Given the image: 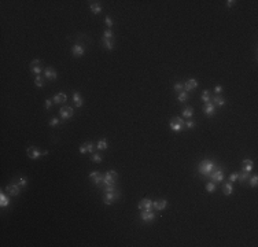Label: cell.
Segmentation results:
<instances>
[{
	"label": "cell",
	"mask_w": 258,
	"mask_h": 247,
	"mask_svg": "<svg viewBox=\"0 0 258 247\" xmlns=\"http://www.w3.org/2000/svg\"><path fill=\"white\" fill-rule=\"evenodd\" d=\"M214 169H215V165H214V162H213L212 159H203V161L199 163V166H198L199 173L203 174V176H209L213 170H214Z\"/></svg>",
	"instance_id": "1"
},
{
	"label": "cell",
	"mask_w": 258,
	"mask_h": 247,
	"mask_svg": "<svg viewBox=\"0 0 258 247\" xmlns=\"http://www.w3.org/2000/svg\"><path fill=\"white\" fill-rule=\"evenodd\" d=\"M117 179H118V173L115 172V170H108V172L103 176V181H102V183H103L104 185H115Z\"/></svg>",
	"instance_id": "2"
},
{
	"label": "cell",
	"mask_w": 258,
	"mask_h": 247,
	"mask_svg": "<svg viewBox=\"0 0 258 247\" xmlns=\"http://www.w3.org/2000/svg\"><path fill=\"white\" fill-rule=\"evenodd\" d=\"M117 199H119V192L117 191H108V192H104L103 196V203L104 204H113Z\"/></svg>",
	"instance_id": "3"
},
{
	"label": "cell",
	"mask_w": 258,
	"mask_h": 247,
	"mask_svg": "<svg viewBox=\"0 0 258 247\" xmlns=\"http://www.w3.org/2000/svg\"><path fill=\"white\" fill-rule=\"evenodd\" d=\"M169 125H170V129H172L173 132H180L184 126V119L180 118V117H174V118L170 119Z\"/></svg>",
	"instance_id": "4"
},
{
	"label": "cell",
	"mask_w": 258,
	"mask_h": 247,
	"mask_svg": "<svg viewBox=\"0 0 258 247\" xmlns=\"http://www.w3.org/2000/svg\"><path fill=\"white\" fill-rule=\"evenodd\" d=\"M26 152H28V157L30 158V159H37V158H40L41 155L48 154V151L40 152V150H39V148H36V147H29L28 150H26Z\"/></svg>",
	"instance_id": "5"
},
{
	"label": "cell",
	"mask_w": 258,
	"mask_h": 247,
	"mask_svg": "<svg viewBox=\"0 0 258 247\" xmlns=\"http://www.w3.org/2000/svg\"><path fill=\"white\" fill-rule=\"evenodd\" d=\"M59 114H61L62 119H69L74 115V110H73V107H70V106H63V107H61V110H59Z\"/></svg>",
	"instance_id": "6"
},
{
	"label": "cell",
	"mask_w": 258,
	"mask_h": 247,
	"mask_svg": "<svg viewBox=\"0 0 258 247\" xmlns=\"http://www.w3.org/2000/svg\"><path fill=\"white\" fill-rule=\"evenodd\" d=\"M209 177H210V181H213V183H221L222 180H224V172H222L221 169H217V170L214 169L209 174Z\"/></svg>",
	"instance_id": "7"
},
{
	"label": "cell",
	"mask_w": 258,
	"mask_h": 247,
	"mask_svg": "<svg viewBox=\"0 0 258 247\" xmlns=\"http://www.w3.org/2000/svg\"><path fill=\"white\" fill-rule=\"evenodd\" d=\"M140 218L143 220L144 222H152L155 218V213L151 210H141L140 213Z\"/></svg>",
	"instance_id": "8"
},
{
	"label": "cell",
	"mask_w": 258,
	"mask_h": 247,
	"mask_svg": "<svg viewBox=\"0 0 258 247\" xmlns=\"http://www.w3.org/2000/svg\"><path fill=\"white\" fill-rule=\"evenodd\" d=\"M21 188H22V187L19 185V184L10 183L7 185V188H6V190L8 191V193H10V195H12V196H17V195H19V192H21Z\"/></svg>",
	"instance_id": "9"
},
{
	"label": "cell",
	"mask_w": 258,
	"mask_h": 247,
	"mask_svg": "<svg viewBox=\"0 0 258 247\" xmlns=\"http://www.w3.org/2000/svg\"><path fill=\"white\" fill-rule=\"evenodd\" d=\"M29 67H30V72L39 75L40 73H41V61H40V59H34V61L30 62V66H29Z\"/></svg>",
	"instance_id": "10"
},
{
	"label": "cell",
	"mask_w": 258,
	"mask_h": 247,
	"mask_svg": "<svg viewBox=\"0 0 258 247\" xmlns=\"http://www.w3.org/2000/svg\"><path fill=\"white\" fill-rule=\"evenodd\" d=\"M166 206H168V201H166V199H157V201L152 202V207H154L157 211L165 210Z\"/></svg>",
	"instance_id": "11"
},
{
	"label": "cell",
	"mask_w": 258,
	"mask_h": 247,
	"mask_svg": "<svg viewBox=\"0 0 258 247\" xmlns=\"http://www.w3.org/2000/svg\"><path fill=\"white\" fill-rule=\"evenodd\" d=\"M203 111H204V114L207 115V117H213L215 113V106L213 102H207V103H204L203 106Z\"/></svg>",
	"instance_id": "12"
},
{
	"label": "cell",
	"mask_w": 258,
	"mask_h": 247,
	"mask_svg": "<svg viewBox=\"0 0 258 247\" xmlns=\"http://www.w3.org/2000/svg\"><path fill=\"white\" fill-rule=\"evenodd\" d=\"M137 209H139L140 211L141 210H151L152 209V201L151 199H143V201H140V203L137 204Z\"/></svg>",
	"instance_id": "13"
},
{
	"label": "cell",
	"mask_w": 258,
	"mask_h": 247,
	"mask_svg": "<svg viewBox=\"0 0 258 247\" xmlns=\"http://www.w3.org/2000/svg\"><path fill=\"white\" fill-rule=\"evenodd\" d=\"M89 179L91 181H92L93 184H100L102 181H103V176H102L100 172H91L89 173Z\"/></svg>",
	"instance_id": "14"
},
{
	"label": "cell",
	"mask_w": 258,
	"mask_h": 247,
	"mask_svg": "<svg viewBox=\"0 0 258 247\" xmlns=\"http://www.w3.org/2000/svg\"><path fill=\"white\" fill-rule=\"evenodd\" d=\"M84 52H85V50H84V47L80 45V44H74V45L72 47V54L74 55V56H83Z\"/></svg>",
	"instance_id": "15"
},
{
	"label": "cell",
	"mask_w": 258,
	"mask_h": 247,
	"mask_svg": "<svg viewBox=\"0 0 258 247\" xmlns=\"http://www.w3.org/2000/svg\"><path fill=\"white\" fill-rule=\"evenodd\" d=\"M198 86V81L195 78H190V80H187V82L184 84V89L185 91H192L195 89Z\"/></svg>",
	"instance_id": "16"
},
{
	"label": "cell",
	"mask_w": 258,
	"mask_h": 247,
	"mask_svg": "<svg viewBox=\"0 0 258 247\" xmlns=\"http://www.w3.org/2000/svg\"><path fill=\"white\" fill-rule=\"evenodd\" d=\"M44 75H45V78H48V80H55L58 77L55 69H52V67H47L45 70H44Z\"/></svg>",
	"instance_id": "17"
},
{
	"label": "cell",
	"mask_w": 258,
	"mask_h": 247,
	"mask_svg": "<svg viewBox=\"0 0 258 247\" xmlns=\"http://www.w3.org/2000/svg\"><path fill=\"white\" fill-rule=\"evenodd\" d=\"M73 102H74L75 107H81V106H83L84 100H83V96L80 95V92H74V93H73Z\"/></svg>",
	"instance_id": "18"
},
{
	"label": "cell",
	"mask_w": 258,
	"mask_h": 247,
	"mask_svg": "<svg viewBox=\"0 0 258 247\" xmlns=\"http://www.w3.org/2000/svg\"><path fill=\"white\" fill-rule=\"evenodd\" d=\"M253 161L251 159H244L243 162H242V168H243V170L244 172H248L250 173L251 170H253Z\"/></svg>",
	"instance_id": "19"
},
{
	"label": "cell",
	"mask_w": 258,
	"mask_h": 247,
	"mask_svg": "<svg viewBox=\"0 0 258 247\" xmlns=\"http://www.w3.org/2000/svg\"><path fill=\"white\" fill-rule=\"evenodd\" d=\"M102 41H103V47L106 48V50L110 51V50H113V48H114V43H115L114 39H104V37H103V39H102Z\"/></svg>",
	"instance_id": "20"
},
{
	"label": "cell",
	"mask_w": 258,
	"mask_h": 247,
	"mask_svg": "<svg viewBox=\"0 0 258 247\" xmlns=\"http://www.w3.org/2000/svg\"><path fill=\"white\" fill-rule=\"evenodd\" d=\"M66 99H67V96H66V93H56L54 96V103L56 104H62L66 102Z\"/></svg>",
	"instance_id": "21"
},
{
	"label": "cell",
	"mask_w": 258,
	"mask_h": 247,
	"mask_svg": "<svg viewBox=\"0 0 258 247\" xmlns=\"http://www.w3.org/2000/svg\"><path fill=\"white\" fill-rule=\"evenodd\" d=\"M248 179H250V173H248V172H244V170H242L240 173H237V180H239L240 183H246Z\"/></svg>",
	"instance_id": "22"
},
{
	"label": "cell",
	"mask_w": 258,
	"mask_h": 247,
	"mask_svg": "<svg viewBox=\"0 0 258 247\" xmlns=\"http://www.w3.org/2000/svg\"><path fill=\"white\" fill-rule=\"evenodd\" d=\"M222 192L224 195H231L233 192V187H232V183H224V187H222Z\"/></svg>",
	"instance_id": "23"
},
{
	"label": "cell",
	"mask_w": 258,
	"mask_h": 247,
	"mask_svg": "<svg viewBox=\"0 0 258 247\" xmlns=\"http://www.w3.org/2000/svg\"><path fill=\"white\" fill-rule=\"evenodd\" d=\"M0 206H1V207H7V206H10V199H8L3 192L0 193Z\"/></svg>",
	"instance_id": "24"
},
{
	"label": "cell",
	"mask_w": 258,
	"mask_h": 247,
	"mask_svg": "<svg viewBox=\"0 0 258 247\" xmlns=\"http://www.w3.org/2000/svg\"><path fill=\"white\" fill-rule=\"evenodd\" d=\"M107 147H108L107 139H100L99 141H97V144H96L97 150H107Z\"/></svg>",
	"instance_id": "25"
},
{
	"label": "cell",
	"mask_w": 258,
	"mask_h": 247,
	"mask_svg": "<svg viewBox=\"0 0 258 247\" xmlns=\"http://www.w3.org/2000/svg\"><path fill=\"white\" fill-rule=\"evenodd\" d=\"M213 103H214V106H224L225 104V99L222 96H220V95H215L213 97Z\"/></svg>",
	"instance_id": "26"
},
{
	"label": "cell",
	"mask_w": 258,
	"mask_h": 247,
	"mask_svg": "<svg viewBox=\"0 0 258 247\" xmlns=\"http://www.w3.org/2000/svg\"><path fill=\"white\" fill-rule=\"evenodd\" d=\"M91 11H92L93 14H100V11H102V7H100V4L99 3H91Z\"/></svg>",
	"instance_id": "27"
},
{
	"label": "cell",
	"mask_w": 258,
	"mask_h": 247,
	"mask_svg": "<svg viewBox=\"0 0 258 247\" xmlns=\"http://www.w3.org/2000/svg\"><path fill=\"white\" fill-rule=\"evenodd\" d=\"M194 115V110H192V107H185L183 110V117L184 118H191Z\"/></svg>",
	"instance_id": "28"
},
{
	"label": "cell",
	"mask_w": 258,
	"mask_h": 247,
	"mask_svg": "<svg viewBox=\"0 0 258 247\" xmlns=\"http://www.w3.org/2000/svg\"><path fill=\"white\" fill-rule=\"evenodd\" d=\"M202 100H203L204 103H207V102H212V97H210V92H209L207 89L203 91V93H202Z\"/></svg>",
	"instance_id": "29"
},
{
	"label": "cell",
	"mask_w": 258,
	"mask_h": 247,
	"mask_svg": "<svg viewBox=\"0 0 258 247\" xmlns=\"http://www.w3.org/2000/svg\"><path fill=\"white\" fill-rule=\"evenodd\" d=\"M173 91H176V92H183L184 91V84L183 82H176L174 85H173Z\"/></svg>",
	"instance_id": "30"
},
{
	"label": "cell",
	"mask_w": 258,
	"mask_h": 247,
	"mask_svg": "<svg viewBox=\"0 0 258 247\" xmlns=\"http://www.w3.org/2000/svg\"><path fill=\"white\" fill-rule=\"evenodd\" d=\"M84 146H85L86 148V152H91V154H93V151H95V144L91 143V141H88V143H84Z\"/></svg>",
	"instance_id": "31"
},
{
	"label": "cell",
	"mask_w": 258,
	"mask_h": 247,
	"mask_svg": "<svg viewBox=\"0 0 258 247\" xmlns=\"http://www.w3.org/2000/svg\"><path fill=\"white\" fill-rule=\"evenodd\" d=\"M34 85L39 86V88H43L44 86V81H43V78L40 77V74L36 75V78H34Z\"/></svg>",
	"instance_id": "32"
},
{
	"label": "cell",
	"mask_w": 258,
	"mask_h": 247,
	"mask_svg": "<svg viewBox=\"0 0 258 247\" xmlns=\"http://www.w3.org/2000/svg\"><path fill=\"white\" fill-rule=\"evenodd\" d=\"M206 191H207V192H214L215 191V183H213V181H209L207 184H206Z\"/></svg>",
	"instance_id": "33"
},
{
	"label": "cell",
	"mask_w": 258,
	"mask_h": 247,
	"mask_svg": "<svg viewBox=\"0 0 258 247\" xmlns=\"http://www.w3.org/2000/svg\"><path fill=\"white\" fill-rule=\"evenodd\" d=\"M187 99H188V93L184 92V91H183V92H180L179 96H177V100H179V102H185Z\"/></svg>",
	"instance_id": "34"
},
{
	"label": "cell",
	"mask_w": 258,
	"mask_h": 247,
	"mask_svg": "<svg viewBox=\"0 0 258 247\" xmlns=\"http://www.w3.org/2000/svg\"><path fill=\"white\" fill-rule=\"evenodd\" d=\"M103 37L104 39H114V34H113V32H111L110 29H106L103 33Z\"/></svg>",
	"instance_id": "35"
},
{
	"label": "cell",
	"mask_w": 258,
	"mask_h": 247,
	"mask_svg": "<svg viewBox=\"0 0 258 247\" xmlns=\"http://www.w3.org/2000/svg\"><path fill=\"white\" fill-rule=\"evenodd\" d=\"M91 159H92L93 162H96V163H100L102 162V155L100 154H92Z\"/></svg>",
	"instance_id": "36"
},
{
	"label": "cell",
	"mask_w": 258,
	"mask_h": 247,
	"mask_svg": "<svg viewBox=\"0 0 258 247\" xmlns=\"http://www.w3.org/2000/svg\"><path fill=\"white\" fill-rule=\"evenodd\" d=\"M257 183H258V176L255 174V176H253V177H251V180H250V185L253 187V188H255V187H257Z\"/></svg>",
	"instance_id": "37"
},
{
	"label": "cell",
	"mask_w": 258,
	"mask_h": 247,
	"mask_svg": "<svg viewBox=\"0 0 258 247\" xmlns=\"http://www.w3.org/2000/svg\"><path fill=\"white\" fill-rule=\"evenodd\" d=\"M184 125H185V128H188V129H192V128H195V122L194 121H187V122H184Z\"/></svg>",
	"instance_id": "38"
},
{
	"label": "cell",
	"mask_w": 258,
	"mask_h": 247,
	"mask_svg": "<svg viewBox=\"0 0 258 247\" xmlns=\"http://www.w3.org/2000/svg\"><path fill=\"white\" fill-rule=\"evenodd\" d=\"M104 22H106V25H107V28L110 29L111 26H113V19L110 18V17H106V19H104Z\"/></svg>",
	"instance_id": "39"
},
{
	"label": "cell",
	"mask_w": 258,
	"mask_h": 247,
	"mask_svg": "<svg viewBox=\"0 0 258 247\" xmlns=\"http://www.w3.org/2000/svg\"><path fill=\"white\" fill-rule=\"evenodd\" d=\"M59 124V119L58 118H51L50 119V126H56Z\"/></svg>",
	"instance_id": "40"
},
{
	"label": "cell",
	"mask_w": 258,
	"mask_h": 247,
	"mask_svg": "<svg viewBox=\"0 0 258 247\" xmlns=\"http://www.w3.org/2000/svg\"><path fill=\"white\" fill-rule=\"evenodd\" d=\"M18 184H19L21 187H25V185H26V177H19Z\"/></svg>",
	"instance_id": "41"
},
{
	"label": "cell",
	"mask_w": 258,
	"mask_h": 247,
	"mask_svg": "<svg viewBox=\"0 0 258 247\" xmlns=\"http://www.w3.org/2000/svg\"><path fill=\"white\" fill-rule=\"evenodd\" d=\"M236 180H237V173L235 172V173H232V174L229 176V181L232 183V181H236Z\"/></svg>",
	"instance_id": "42"
},
{
	"label": "cell",
	"mask_w": 258,
	"mask_h": 247,
	"mask_svg": "<svg viewBox=\"0 0 258 247\" xmlns=\"http://www.w3.org/2000/svg\"><path fill=\"white\" fill-rule=\"evenodd\" d=\"M52 102H54L52 99H47V100H45V108H47V110H48V108H51V106H52Z\"/></svg>",
	"instance_id": "43"
},
{
	"label": "cell",
	"mask_w": 258,
	"mask_h": 247,
	"mask_svg": "<svg viewBox=\"0 0 258 247\" xmlns=\"http://www.w3.org/2000/svg\"><path fill=\"white\" fill-rule=\"evenodd\" d=\"M214 92H215V95H220V93L222 92V86H221V85H215Z\"/></svg>",
	"instance_id": "44"
},
{
	"label": "cell",
	"mask_w": 258,
	"mask_h": 247,
	"mask_svg": "<svg viewBox=\"0 0 258 247\" xmlns=\"http://www.w3.org/2000/svg\"><path fill=\"white\" fill-rule=\"evenodd\" d=\"M115 190V185H106L104 188V192H108V191H114Z\"/></svg>",
	"instance_id": "45"
},
{
	"label": "cell",
	"mask_w": 258,
	"mask_h": 247,
	"mask_svg": "<svg viewBox=\"0 0 258 247\" xmlns=\"http://www.w3.org/2000/svg\"><path fill=\"white\" fill-rule=\"evenodd\" d=\"M235 3H236L235 0H228V1H226V7H232Z\"/></svg>",
	"instance_id": "46"
},
{
	"label": "cell",
	"mask_w": 258,
	"mask_h": 247,
	"mask_svg": "<svg viewBox=\"0 0 258 247\" xmlns=\"http://www.w3.org/2000/svg\"><path fill=\"white\" fill-rule=\"evenodd\" d=\"M80 152H81V154H85L86 152V148H85L84 144H81V147H80Z\"/></svg>",
	"instance_id": "47"
}]
</instances>
